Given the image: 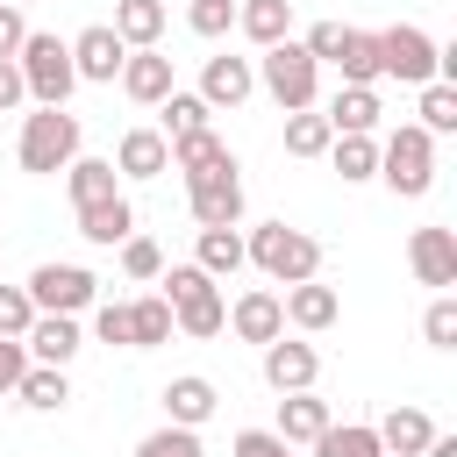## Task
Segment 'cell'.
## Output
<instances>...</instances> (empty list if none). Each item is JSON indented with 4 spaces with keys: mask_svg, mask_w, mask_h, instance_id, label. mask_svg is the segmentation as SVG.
Listing matches in <instances>:
<instances>
[{
    "mask_svg": "<svg viewBox=\"0 0 457 457\" xmlns=\"http://www.w3.org/2000/svg\"><path fill=\"white\" fill-rule=\"evenodd\" d=\"M157 293L171 300V328H179V336H193V343L221 336L228 300H221V286H214L200 264H164V271H157Z\"/></svg>",
    "mask_w": 457,
    "mask_h": 457,
    "instance_id": "obj_1",
    "label": "cell"
},
{
    "mask_svg": "<svg viewBox=\"0 0 457 457\" xmlns=\"http://www.w3.org/2000/svg\"><path fill=\"white\" fill-rule=\"evenodd\" d=\"M243 264H257L271 286H300V278H321V243L307 228H286V221H264L243 236Z\"/></svg>",
    "mask_w": 457,
    "mask_h": 457,
    "instance_id": "obj_2",
    "label": "cell"
},
{
    "mask_svg": "<svg viewBox=\"0 0 457 457\" xmlns=\"http://www.w3.org/2000/svg\"><path fill=\"white\" fill-rule=\"evenodd\" d=\"M378 179L400 193V200H421L436 186V136L421 121H400L386 143H378Z\"/></svg>",
    "mask_w": 457,
    "mask_h": 457,
    "instance_id": "obj_3",
    "label": "cell"
},
{
    "mask_svg": "<svg viewBox=\"0 0 457 457\" xmlns=\"http://www.w3.org/2000/svg\"><path fill=\"white\" fill-rule=\"evenodd\" d=\"M14 64H21V86H29L36 107H64L71 86H79V71H71V43H57V36H43V29L21 36Z\"/></svg>",
    "mask_w": 457,
    "mask_h": 457,
    "instance_id": "obj_4",
    "label": "cell"
},
{
    "mask_svg": "<svg viewBox=\"0 0 457 457\" xmlns=\"http://www.w3.org/2000/svg\"><path fill=\"white\" fill-rule=\"evenodd\" d=\"M14 157H21V171H36V179L64 171V164L79 157V114H64V107H36V114H21V143H14Z\"/></svg>",
    "mask_w": 457,
    "mask_h": 457,
    "instance_id": "obj_5",
    "label": "cell"
},
{
    "mask_svg": "<svg viewBox=\"0 0 457 457\" xmlns=\"http://www.w3.org/2000/svg\"><path fill=\"white\" fill-rule=\"evenodd\" d=\"M257 86L293 114V107H314V93H321V64L307 57V43L286 36V43H271V50L257 57Z\"/></svg>",
    "mask_w": 457,
    "mask_h": 457,
    "instance_id": "obj_6",
    "label": "cell"
},
{
    "mask_svg": "<svg viewBox=\"0 0 457 457\" xmlns=\"http://www.w3.org/2000/svg\"><path fill=\"white\" fill-rule=\"evenodd\" d=\"M443 71V43L414 21H393L378 29V79H400V86H428Z\"/></svg>",
    "mask_w": 457,
    "mask_h": 457,
    "instance_id": "obj_7",
    "label": "cell"
},
{
    "mask_svg": "<svg viewBox=\"0 0 457 457\" xmlns=\"http://www.w3.org/2000/svg\"><path fill=\"white\" fill-rule=\"evenodd\" d=\"M21 293L36 300V314H86V307L100 300V278H93L86 264H36Z\"/></svg>",
    "mask_w": 457,
    "mask_h": 457,
    "instance_id": "obj_8",
    "label": "cell"
},
{
    "mask_svg": "<svg viewBox=\"0 0 457 457\" xmlns=\"http://www.w3.org/2000/svg\"><path fill=\"white\" fill-rule=\"evenodd\" d=\"M186 207H193L200 228H236L243 221V171H236V157L200 171V179H186Z\"/></svg>",
    "mask_w": 457,
    "mask_h": 457,
    "instance_id": "obj_9",
    "label": "cell"
},
{
    "mask_svg": "<svg viewBox=\"0 0 457 457\" xmlns=\"http://www.w3.org/2000/svg\"><path fill=\"white\" fill-rule=\"evenodd\" d=\"M407 264H414L421 286L450 293V286H457V228H414V236H407Z\"/></svg>",
    "mask_w": 457,
    "mask_h": 457,
    "instance_id": "obj_10",
    "label": "cell"
},
{
    "mask_svg": "<svg viewBox=\"0 0 457 457\" xmlns=\"http://www.w3.org/2000/svg\"><path fill=\"white\" fill-rule=\"evenodd\" d=\"M121 57H129V43H121L107 21H93V29H79V36H71V71H79V79H93V86H114Z\"/></svg>",
    "mask_w": 457,
    "mask_h": 457,
    "instance_id": "obj_11",
    "label": "cell"
},
{
    "mask_svg": "<svg viewBox=\"0 0 457 457\" xmlns=\"http://www.w3.org/2000/svg\"><path fill=\"white\" fill-rule=\"evenodd\" d=\"M114 86H121V93H129L136 107H157V100H164V93H171L179 79H171V57H164V50L150 43V50H129V57H121Z\"/></svg>",
    "mask_w": 457,
    "mask_h": 457,
    "instance_id": "obj_12",
    "label": "cell"
},
{
    "mask_svg": "<svg viewBox=\"0 0 457 457\" xmlns=\"http://www.w3.org/2000/svg\"><path fill=\"white\" fill-rule=\"evenodd\" d=\"M250 93H257V64H250V57L214 50V57L200 64V100H207V107H243Z\"/></svg>",
    "mask_w": 457,
    "mask_h": 457,
    "instance_id": "obj_13",
    "label": "cell"
},
{
    "mask_svg": "<svg viewBox=\"0 0 457 457\" xmlns=\"http://www.w3.org/2000/svg\"><path fill=\"white\" fill-rule=\"evenodd\" d=\"M278 307H286V321H293V328L321 336V328H336L343 293H336V286H321V278H300V286H286V293H278Z\"/></svg>",
    "mask_w": 457,
    "mask_h": 457,
    "instance_id": "obj_14",
    "label": "cell"
},
{
    "mask_svg": "<svg viewBox=\"0 0 457 457\" xmlns=\"http://www.w3.org/2000/svg\"><path fill=\"white\" fill-rule=\"evenodd\" d=\"M221 328H236L243 343H257V350H264L271 336H286V307H278V293H271V286H250V293L228 307V321H221Z\"/></svg>",
    "mask_w": 457,
    "mask_h": 457,
    "instance_id": "obj_15",
    "label": "cell"
},
{
    "mask_svg": "<svg viewBox=\"0 0 457 457\" xmlns=\"http://www.w3.org/2000/svg\"><path fill=\"white\" fill-rule=\"evenodd\" d=\"M21 343H29V364H71L86 350V328H79V314H36Z\"/></svg>",
    "mask_w": 457,
    "mask_h": 457,
    "instance_id": "obj_16",
    "label": "cell"
},
{
    "mask_svg": "<svg viewBox=\"0 0 457 457\" xmlns=\"http://www.w3.org/2000/svg\"><path fill=\"white\" fill-rule=\"evenodd\" d=\"M314 378H321L314 343H286V336L264 343V386H271V393H300V386H314Z\"/></svg>",
    "mask_w": 457,
    "mask_h": 457,
    "instance_id": "obj_17",
    "label": "cell"
},
{
    "mask_svg": "<svg viewBox=\"0 0 457 457\" xmlns=\"http://www.w3.org/2000/svg\"><path fill=\"white\" fill-rule=\"evenodd\" d=\"M114 171H121V179H164V171H171V143H164L157 129H129V136L114 143Z\"/></svg>",
    "mask_w": 457,
    "mask_h": 457,
    "instance_id": "obj_18",
    "label": "cell"
},
{
    "mask_svg": "<svg viewBox=\"0 0 457 457\" xmlns=\"http://www.w3.org/2000/svg\"><path fill=\"white\" fill-rule=\"evenodd\" d=\"M214 407H221V393H214V378H200V371H179V378L164 386V421H179V428H200Z\"/></svg>",
    "mask_w": 457,
    "mask_h": 457,
    "instance_id": "obj_19",
    "label": "cell"
},
{
    "mask_svg": "<svg viewBox=\"0 0 457 457\" xmlns=\"http://www.w3.org/2000/svg\"><path fill=\"white\" fill-rule=\"evenodd\" d=\"M328 421H336V414H328V400H314V386H300V393H278V421H271V428H278L293 450H300V443H314Z\"/></svg>",
    "mask_w": 457,
    "mask_h": 457,
    "instance_id": "obj_20",
    "label": "cell"
},
{
    "mask_svg": "<svg viewBox=\"0 0 457 457\" xmlns=\"http://www.w3.org/2000/svg\"><path fill=\"white\" fill-rule=\"evenodd\" d=\"M321 114H328L336 136H378V114H386V107H378V86H343Z\"/></svg>",
    "mask_w": 457,
    "mask_h": 457,
    "instance_id": "obj_21",
    "label": "cell"
},
{
    "mask_svg": "<svg viewBox=\"0 0 457 457\" xmlns=\"http://www.w3.org/2000/svg\"><path fill=\"white\" fill-rule=\"evenodd\" d=\"M64 193H71V207H100V200H114V193H121L114 157H71V164H64Z\"/></svg>",
    "mask_w": 457,
    "mask_h": 457,
    "instance_id": "obj_22",
    "label": "cell"
},
{
    "mask_svg": "<svg viewBox=\"0 0 457 457\" xmlns=\"http://www.w3.org/2000/svg\"><path fill=\"white\" fill-rule=\"evenodd\" d=\"M79 236H86V243H100V250H114L121 236H136V207H129V193L100 200V207H79Z\"/></svg>",
    "mask_w": 457,
    "mask_h": 457,
    "instance_id": "obj_23",
    "label": "cell"
},
{
    "mask_svg": "<svg viewBox=\"0 0 457 457\" xmlns=\"http://www.w3.org/2000/svg\"><path fill=\"white\" fill-rule=\"evenodd\" d=\"M378 428V443H386V457H421L428 450V436H436V421L421 414V407H393L386 421H371Z\"/></svg>",
    "mask_w": 457,
    "mask_h": 457,
    "instance_id": "obj_24",
    "label": "cell"
},
{
    "mask_svg": "<svg viewBox=\"0 0 457 457\" xmlns=\"http://www.w3.org/2000/svg\"><path fill=\"white\" fill-rule=\"evenodd\" d=\"M236 29H243L257 50H271V43L293 36V0H243V7H236Z\"/></svg>",
    "mask_w": 457,
    "mask_h": 457,
    "instance_id": "obj_25",
    "label": "cell"
},
{
    "mask_svg": "<svg viewBox=\"0 0 457 457\" xmlns=\"http://www.w3.org/2000/svg\"><path fill=\"white\" fill-rule=\"evenodd\" d=\"M14 400H21L29 414H57V407L71 400V378H64V364H29V371H21V386H14Z\"/></svg>",
    "mask_w": 457,
    "mask_h": 457,
    "instance_id": "obj_26",
    "label": "cell"
},
{
    "mask_svg": "<svg viewBox=\"0 0 457 457\" xmlns=\"http://www.w3.org/2000/svg\"><path fill=\"white\" fill-rule=\"evenodd\" d=\"M129 50H150L164 36V0H114V21H107Z\"/></svg>",
    "mask_w": 457,
    "mask_h": 457,
    "instance_id": "obj_27",
    "label": "cell"
},
{
    "mask_svg": "<svg viewBox=\"0 0 457 457\" xmlns=\"http://www.w3.org/2000/svg\"><path fill=\"white\" fill-rule=\"evenodd\" d=\"M307 450H314V457H386V443H378L371 421H328Z\"/></svg>",
    "mask_w": 457,
    "mask_h": 457,
    "instance_id": "obj_28",
    "label": "cell"
},
{
    "mask_svg": "<svg viewBox=\"0 0 457 457\" xmlns=\"http://www.w3.org/2000/svg\"><path fill=\"white\" fill-rule=\"evenodd\" d=\"M336 71H343V86H378V29H343Z\"/></svg>",
    "mask_w": 457,
    "mask_h": 457,
    "instance_id": "obj_29",
    "label": "cell"
},
{
    "mask_svg": "<svg viewBox=\"0 0 457 457\" xmlns=\"http://www.w3.org/2000/svg\"><path fill=\"white\" fill-rule=\"evenodd\" d=\"M157 343H171V300L143 293V300H129V350H157Z\"/></svg>",
    "mask_w": 457,
    "mask_h": 457,
    "instance_id": "obj_30",
    "label": "cell"
},
{
    "mask_svg": "<svg viewBox=\"0 0 457 457\" xmlns=\"http://www.w3.org/2000/svg\"><path fill=\"white\" fill-rule=\"evenodd\" d=\"M207 114H214V107H207L200 93H179V86H171V93L157 100V136L171 143V136H193V129H214Z\"/></svg>",
    "mask_w": 457,
    "mask_h": 457,
    "instance_id": "obj_31",
    "label": "cell"
},
{
    "mask_svg": "<svg viewBox=\"0 0 457 457\" xmlns=\"http://www.w3.org/2000/svg\"><path fill=\"white\" fill-rule=\"evenodd\" d=\"M214 164H228V143H221L214 129H193V136H171V171H186V179H200V171H214Z\"/></svg>",
    "mask_w": 457,
    "mask_h": 457,
    "instance_id": "obj_32",
    "label": "cell"
},
{
    "mask_svg": "<svg viewBox=\"0 0 457 457\" xmlns=\"http://www.w3.org/2000/svg\"><path fill=\"white\" fill-rule=\"evenodd\" d=\"M328 143H336L328 114H314V107H293L286 114V157H328Z\"/></svg>",
    "mask_w": 457,
    "mask_h": 457,
    "instance_id": "obj_33",
    "label": "cell"
},
{
    "mask_svg": "<svg viewBox=\"0 0 457 457\" xmlns=\"http://www.w3.org/2000/svg\"><path fill=\"white\" fill-rule=\"evenodd\" d=\"M328 164L343 171V186L378 179V136H336V143H328Z\"/></svg>",
    "mask_w": 457,
    "mask_h": 457,
    "instance_id": "obj_34",
    "label": "cell"
},
{
    "mask_svg": "<svg viewBox=\"0 0 457 457\" xmlns=\"http://www.w3.org/2000/svg\"><path fill=\"white\" fill-rule=\"evenodd\" d=\"M207 278H228V271H243V236L236 228H200V257H193Z\"/></svg>",
    "mask_w": 457,
    "mask_h": 457,
    "instance_id": "obj_35",
    "label": "cell"
},
{
    "mask_svg": "<svg viewBox=\"0 0 457 457\" xmlns=\"http://www.w3.org/2000/svg\"><path fill=\"white\" fill-rule=\"evenodd\" d=\"M414 114H421V129H428V136H457V86H450V79H428Z\"/></svg>",
    "mask_w": 457,
    "mask_h": 457,
    "instance_id": "obj_36",
    "label": "cell"
},
{
    "mask_svg": "<svg viewBox=\"0 0 457 457\" xmlns=\"http://www.w3.org/2000/svg\"><path fill=\"white\" fill-rule=\"evenodd\" d=\"M136 457H207V450H200V428L164 421V428H150V436L136 443Z\"/></svg>",
    "mask_w": 457,
    "mask_h": 457,
    "instance_id": "obj_37",
    "label": "cell"
},
{
    "mask_svg": "<svg viewBox=\"0 0 457 457\" xmlns=\"http://www.w3.org/2000/svg\"><path fill=\"white\" fill-rule=\"evenodd\" d=\"M114 250H121V271H129V278H136V286H150V278H157V271H164V250H157V243H150V236H121V243H114Z\"/></svg>",
    "mask_w": 457,
    "mask_h": 457,
    "instance_id": "obj_38",
    "label": "cell"
},
{
    "mask_svg": "<svg viewBox=\"0 0 457 457\" xmlns=\"http://www.w3.org/2000/svg\"><path fill=\"white\" fill-rule=\"evenodd\" d=\"M421 336H428V350H457V300H450V293H436V300H428Z\"/></svg>",
    "mask_w": 457,
    "mask_h": 457,
    "instance_id": "obj_39",
    "label": "cell"
},
{
    "mask_svg": "<svg viewBox=\"0 0 457 457\" xmlns=\"http://www.w3.org/2000/svg\"><path fill=\"white\" fill-rule=\"evenodd\" d=\"M186 29L207 36V43L228 36V29H236V0H193V7H186Z\"/></svg>",
    "mask_w": 457,
    "mask_h": 457,
    "instance_id": "obj_40",
    "label": "cell"
},
{
    "mask_svg": "<svg viewBox=\"0 0 457 457\" xmlns=\"http://www.w3.org/2000/svg\"><path fill=\"white\" fill-rule=\"evenodd\" d=\"M93 336L129 350V300H93Z\"/></svg>",
    "mask_w": 457,
    "mask_h": 457,
    "instance_id": "obj_41",
    "label": "cell"
},
{
    "mask_svg": "<svg viewBox=\"0 0 457 457\" xmlns=\"http://www.w3.org/2000/svg\"><path fill=\"white\" fill-rule=\"evenodd\" d=\"M29 321H36V300L21 286H0V336H29Z\"/></svg>",
    "mask_w": 457,
    "mask_h": 457,
    "instance_id": "obj_42",
    "label": "cell"
},
{
    "mask_svg": "<svg viewBox=\"0 0 457 457\" xmlns=\"http://www.w3.org/2000/svg\"><path fill=\"white\" fill-rule=\"evenodd\" d=\"M343 29H350V21H314V29L300 36V43H307V57H314V64H336V50H343Z\"/></svg>",
    "mask_w": 457,
    "mask_h": 457,
    "instance_id": "obj_43",
    "label": "cell"
},
{
    "mask_svg": "<svg viewBox=\"0 0 457 457\" xmlns=\"http://www.w3.org/2000/svg\"><path fill=\"white\" fill-rule=\"evenodd\" d=\"M236 457H293V443L278 428H243L236 436Z\"/></svg>",
    "mask_w": 457,
    "mask_h": 457,
    "instance_id": "obj_44",
    "label": "cell"
},
{
    "mask_svg": "<svg viewBox=\"0 0 457 457\" xmlns=\"http://www.w3.org/2000/svg\"><path fill=\"white\" fill-rule=\"evenodd\" d=\"M21 371H29V343L21 336H0V393H14Z\"/></svg>",
    "mask_w": 457,
    "mask_h": 457,
    "instance_id": "obj_45",
    "label": "cell"
},
{
    "mask_svg": "<svg viewBox=\"0 0 457 457\" xmlns=\"http://www.w3.org/2000/svg\"><path fill=\"white\" fill-rule=\"evenodd\" d=\"M21 36H29V14H21L14 0H0V57H14V50H21Z\"/></svg>",
    "mask_w": 457,
    "mask_h": 457,
    "instance_id": "obj_46",
    "label": "cell"
},
{
    "mask_svg": "<svg viewBox=\"0 0 457 457\" xmlns=\"http://www.w3.org/2000/svg\"><path fill=\"white\" fill-rule=\"evenodd\" d=\"M21 100H29V86H21V64H14V57H0V114H7V107H21Z\"/></svg>",
    "mask_w": 457,
    "mask_h": 457,
    "instance_id": "obj_47",
    "label": "cell"
},
{
    "mask_svg": "<svg viewBox=\"0 0 457 457\" xmlns=\"http://www.w3.org/2000/svg\"><path fill=\"white\" fill-rule=\"evenodd\" d=\"M421 457H457V436H443V428H436V436H428V450H421Z\"/></svg>",
    "mask_w": 457,
    "mask_h": 457,
    "instance_id": "obj_48",
    "label": "cell"
},
{
    "mask_svg": "<svg viewBox=\"0 0 457 457\" xmlns=\"http://www.w3.org/2000/svg\"><path fill=\"white\" fill-rule=\"evenodd\" d=\"M14 7H29V0H14Z\"/></svg>",
    "mask_w": 457,
    "mask_h": 457,
    "instance_id": "obj_49",
    "label": "cell"
}]
</instances>
